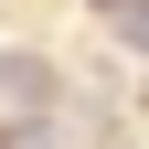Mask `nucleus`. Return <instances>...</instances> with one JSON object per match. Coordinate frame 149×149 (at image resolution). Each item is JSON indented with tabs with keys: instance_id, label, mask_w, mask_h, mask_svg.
<instances>
[{
	"instance_id": "f03ea898",
	"label": "nucleus",
	"mask_w": 149,
	"mask_h": 149,
	"mask_svg": "<svg viewBox=\"0 0 149 149\" xmlns=\"http://www.w3.org/2000/svg\"><path fill=\"white\" fill-rule=\"evenodd\" d=\"M107 22H117V32H128V43H139V53H149V0H117V11H107Z\"/></svg>"
},
{
	"instance_id": "7ed1b4c3",
	"label": "nucleus",
	"mask_w": 149,
	"mask_h": 149,
	"mask_svg": "<svg viewBox=\"0 0 149 149\" xmlns=\"http://www.w3.org/2000/svg\"><path fill=\"white\" fill-rule=\"evenodd\" d=\"M96 11H117V0H96Z\"/></svg>"
},
{
	"instance_id": "f257e3e1",
	"label": "nucleus",
	"mask_w": 149,
	"mask_h": 149,
	"mask_svg": "<svg viewBox=\"0 0 149 149\" xmlns=\"http://www.w3.org/2000/svg\"><path fill=\"white\" fill-rule=\"evenodd\" d=\"M0 96L11 107H53V64L43 53H11V64H0Z\"/></svg>"
}]
</instances>
